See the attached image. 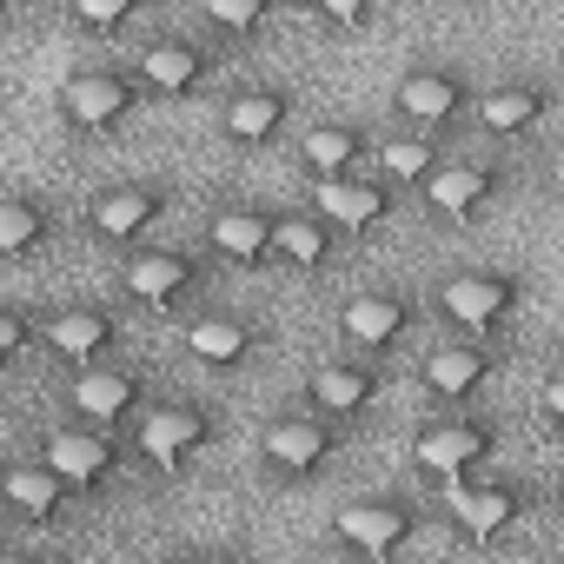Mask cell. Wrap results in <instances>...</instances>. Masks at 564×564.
Here are the masks:
<instances>
[{"instance_id":"8fae6325","label":"cell","mask_w":564,"mask_h":564,"mask_svg":"<svg viewBox=\"0 0 564 564\" xmlns=\"http://www.w3.org/2000/svg\"><path fill=\"white\" fill-rule=\"evenodd\" d=\"M491 452H498V425L491 419H465V412H445V419L419 425V438H412V458L432 478H471V471L491 465Z\"/></svg>"},{"instance_id":"3957f363","label":"cell","mask_w":564,"mask_h":564,"mask_svg":"<svg viewBox=\"0 0 564 564\" xmlns=\"http://www.w3.org/2000/svg\"><path fill=\"white\" fill-rule=\"evenodd\" d=\"M432 300H438V319H445L452 333H478V339H491V333L518 313V300H524V272L471 265V272H452Z\"/></svg>"},{"instance_id":"30bf717a","label":"cell","mask_w":564,"mask_h":564,"mask_svg":"<svg viewBox=\"0 0 564 564\" xmlns=\"http://www.w3.org/2000/svg\"><path fill=\"white\" fill-rule=\"evenodd\" d=\"M41 346H47L61 366H100V359H120L127 326H120V313L100 306V300H67L61 313H47Z\"/></svg>"},{"instance_id":"ac0fdd59","label":"cell","mask_w":564,"mask_h":564,"mask_svg":"<svg viewBox=\"0 0 564 564\" xmlns=\"http://www.w3.org/2000/svg\"><path fill=\"white\" fill-rule=\"evenodd\" d=\"M551 107H557L551 80H538V74H511V80L478 87L471 120H478L485 133H498V140H518V133H538V127L551 120Z\"/></svg>"},{"instance_id":"e0dca14e","label":"cell","mask_w":564,"mask_h":564,"mask_svg":"<svg viewBox=\"0 0 564 564\" xmlns=\"http://www.w3.org/2000/svg\"><path fill=\"white\" fill-rule=\"evenodd\" d=\"M293 127V87H279V80H246L219 100V133L232 147H272L279 133Z\"/></svg>"},{"instance_id":"d6986e66","label":"cell","mask_w":564,"mask_h":564,"mask_svg":"<svg viewBox=\"0 0 564 564\" xmlns=\"http://www.w3.org/2000/svg\"><path fill=\"white\" fill-rule=\"evenodd\" d=\"M379 399H386V366L372 352H339V359L313 366V379H306V405H319L333 419H359Z\"/></svg>"},{"instance_id":"d4e9b609","label":"cell","mask_w":564,"mask_h":564,"mask_svg":"<svg viewBox=\"0 0 564 564\" xmlns=\"http://www.w3.org/2000/svg\"><path fill=\"white\" fill-rule=\"evenodd\" d=\"M339 226L319 213V206H286L272 219V265H286V272H326L339 259Z\"/></svg>"},{"instance_id":"4316f807","label":"cell","mask_w":564,"mask_h":564,"mask_svg":"<svg viewBox=\"0 0 564 564\" xmlns=\"http://www.w3.org/2000/svg\"><path fill=\"white\" fill-rule=\"evenodd\" d=\"M372 166L405 193V186H425L438 166H445V140L438 133H425V127H405V133H392V140H379V153H372Z\"/></svg>"},{"instance_id":"7a4b0ae2","label":"cell","mask_w":564,"mask_h":564,"mask_svg":"<svg viewBox=\"0 0 564 564\" xmlns=\"http://www.w3.org/2000/svg\"><path fill=\"white\" fill-rule=\"evenodd\" d=\"M206 286V252L193 246H133L120 265V293L147 313H180Z\"/></svg>"},{"instance_id":"1f68e13d","label":"cell","mask_w":564,"mask_h":564,"mask_svg":"<svg viewBox=\"0 0 564 564\" xmlns=\"http://www.w3.org/2000/svg\"><path fill=\"white\" fill-rule=\"evenodd\" d=\"M379 8H386V0H319L313 14H319V21H333V28H359V21H372Z\"/></svg>"},{"instance_id":"e575fe53","label":"cell","mask_w":564,"mask_h":564,"mask_svg":"<svg viewBox=\"0 0 564 564\" xmlns=\"http://www.w3.org/2000/svg\"><path fill=\"white\" fill-rule=\"evenodd\" d=\"M557 505H564V485H557Z\"/></svg>"},{"instance_id":"4fadbf2b","label":"cell","mask_w":564,"mask_h":564,"mask_svg":"<svg viewBox=\"0 0 564 564\" xmlns=\"http://www.w3.org/2000/svg\"><path fill=\"white\" fill-rule=\"evenodd\" d=\"M133 67H140V80H147L153 100H193V94H206V80L219 74V54H213L199 34H153Z\"/></svg>"},{"instance_id":"f546056e","label":"cell","mask_w":564,"mask_h":564,"mask_svg":"<svg viewBox=\"0 0 564 564\" xmlns=\"http://www.w3.org/2000/svg\"><path fill=\"white\" fill-rule=\"evenodd\" d=\"M67 14L87 28V34H120L147 14V0H67Z\"/></svg>"},{"instance_id":"7c38bea8","label":"cell","mask_w":564,"mask_h":564,"mask_svg":"<svg viewBox=\"0 0 564 564\" xmlns=\"http://www.w3.org/2000/svg\"><path fill=\"white\" fill-rule=\"evenodd\" d=\"M41 458H47V465L80 491V498L120 478V438H113V425H94V419L54 425V432L41 438Z\"/></svg>"},{"instance_id":"5bb4252c","label":"cell","mask_w":564,"mask_h":564,"mask_svg":"<svg viewBox=\"0 0 564 564\" xmlns=\"http://www.w3.org/2000/svg\"><path fill=\"white\" fill-rule=\"evenodd\" d=\"M524 511H531V485H524V478L471 471V478H465V491H458L452 524H458V538H465V544H498L505 531H518V524H524Z\"/></svg>"},{"instance_id":"ba28073f","label":"cell","mask_w":564,"mask_h":564,"mask_svg":"<svg viewBox=\"0 0 564 564\" xmlns=\"http://www.w3.org/2000/svg\"><path fill=\"white\" fill-rule=\"evenodd\" d=\"M333 538L359 557H392L419 538V505L405 491H372V498H346L333 511Z\"/></svg>"},{"instance_id":"9c48e42d","label":"cell","mask_w":564,"mask_h":564,"mask_svg":"<svg viewBox=\"0 0 564 564\" xmlns=\"http://www.w3.org/2000/svg\"><path fill=\"white\" fill-rule=\"evenodd\" d=\"M419 333V300L405 293V286H366V293H352L346 306H339V339L352 346V352H392V346H405Z\"/></svg>"},{"instance_id":"4dcf8cb0","label":"cell","mask_w":564,"mask_h":564,"mask_svg":"<svg viewBox=\"0 0 564 564\" xmlns=\"http://www.w3.org/2000/svg\"><path fill=\"white\" fill-rule=\"evenodd\" d=\"M28 352H34V319H28L21 306H8V313H0V359L14 366V359H28Z\"/></svg>"},{"instance_id":"44dd1931","label":"cell","mask_w":564,"mask_h":564,"mask_svg":"<svg viewBox=\"0 0 564 564\" xmlns=\"http://www.w3.org/2000/svg\"><path fill=\"white\" fill-rule=\"evenodd\" d=\"M272 219H279V213H265V206H252V199H219V206L206 213V246H213V259H226V265H239V272H265V265H272Z\"/></svg>"},{"instance_id":"836d02e7","label":"cell","mask_w":564,"mask_h":564,"mask_svg":"<svg viewBox=\"0 0 564 564\" xmlns=\"http://www.w3.org/2000/svg\"><path fill=\"white\" fill-rule=\"evenodd\" d=\"M279 8H293V14H313V8H319V0H279Z\"/></svg>"},{"instance_id":"7402d4cb","label":"cell","mask_w":564,"mask_h":564,"mask_svg":"<svg viewBox=\"0 0 564 564\" xmlns=\"http://www.w3.org/2000/svg\"><path fill=\"white\" fill-rule=\"evenodd\" d=\"M313 206H319L339 232H366V226H386V219L399 213V186H392L379 166H366V173H346V180H319V186H313Z\"/></svg>"},{"instance_id":"8992f818","label":"cell","mask_w":564,"mask_h":564,"mask_svg":"<svg viewBox=\"0 0 564 564\" xmlns=\"http://www.w3.org/2000/svg\"><path fill=\"white\" fill-rule=\"evenodd\" d=\"M471 74L465 67H445V61H425V67H405L399 87H392V113L405 127H425V133H452L458 120H471Z\"/></svg>"},{"instance_id":"cb8c5ba5","label":"cell","mask_w":564,"mask_h":564,"mask_svg":"<svg viewBox=\"0 0 564 564\" xmlns=\"http://www.w3.org/2000/svg\"><path fill=\"white\" fill-rule=\"evenodd\" d=\"M372 153H379L372 127H359V120H319V127H306V140H300V173H306L313 186H319V180H346V173H366Z\"/></svg>"},{"instance_id":"277c9868","label":"cell","mask_w":564,"mask_h":564,"mask_svg":"<svg viewBox=\"0 0 564 564\" xmlns=\"http://www.w3.org/2000/svg\"><path fill=\"white\" fill-rule=\"evenodd\" d=\"M213 438H219V419H213L199 399H153V405L133 419V452H140L153 471H186Z\"/></svg>"},{"instance_id":"9a60e30c","label":"cell","mask_w":564,"mask_h":564,"mask_svg":"<svg viewBox=\"0 0 564 564\" xmlns=\"http://www.w3.org/2000/svg\"><path fill=\"white\" fill-rule=\"evenodd\" d=\"M419 193H425V206L445 226H478L498 206V193H505V166H491V160H445Z\"/></svg>"},{"instance_id":"6da1fadb","label":"cell","mask_w":564,"mask_h":564,"mask_svg":"<svg viewBox=\"0 0 564 564\" xmlns=\"http://www.w3.org/2000/svg\"><path fill=\"white\" fill-rule=\"evenodd\" d=\"M140 100H147V80H140V67H120V61H87L61 80V120L87 140L127 127L140 113Z\"/></svg>"},{"instance_id":"2e32d148","label":"cell","mask_w":564,"mask_h":564,"mask_svg":"<svg viewBox=\"0 0 564 564\" xmlns=\"http://www.w3.org/2000/svg\"><path fill=\"white\" fill-rule=\"evenodd\" d=\"M491 372H498V346L478 339V333H458L452 346H432V352L419 359V386H425L438 405L478 399V392L491 386Z\"/></svg>"},{"instance_id":"83f0119b","label":"cell","mask_w":564,"mask_h":564,"mask_svg":"<svg viewBox=\"0 0 564 564\" xmlns=\"http://www.w3.org/2000/svg\"><path fill=\"white\" fill-rule=\"evenodd\" d=\"M54 206L41 193H8L0 199V252L8 259H34L41 246H54Z\"/></svg>"},{"instance_id":"52a82bcc","label":"cell","mask_w":564,"mask_h":564,"mask_svg":"<svg viewBox=\"0 0 564 564\" xmlns=\"http://www.w3.org/2000/svg\"><path fill=\"white\" fill-rule=\"evenodd\" d=\"M173 206V180H107L87 199V232L100 246H140Z\"/></svg>"},{"instance_id":"f1b7e54d","label":"cell","mask_w":564,"mask_h":564,"mask_svg":"<svg viewBox=\"0 0 564 564\" xmlns=\"http://www.w3.org/2000/svg\"><path fill=\"white\" fill-rule=\"evenodd\" d=\"M206 8V28L226 34V41H259L279 14V0H199Z\"/></svg>"},{"instance_id":"603a6c76","label":"cell","mask_w":564,"mask_h":564,"mask_svg":"<svg viewBox=\"0 0 564 564\" xmlns=\"http://www.w3.org/2000/svg\"><path fill=\"white\" fill-rule=\"evenodd\" d=\"M259 346H265V326H259L252 313L213 306V313H193V319H186V352H193L199 372H239Z\"/></svg>"},{"instance_id":"ffe728a7","label":"cell","mask_w":564,"mask_h":564,"mask_svg":"<svg viewBox=\"0 0 564 564\" xmlns=\"http://www.w3.org/2000/svg\"><path fill=\"white\" fill-rule=\"evenodd\" d=\"M153 405L147 392V372L140 366H120V359H100V366H80L74 379V419H94V425H127Z\"/></svg>"},{"instance_id":"d6a6232c","label":"cell","mask_w":564,"mask_h":564,"mask_svg":"<svg viewBox=\"0 0 564 564\" xmlns=\"http://www.w3.org/2000/svg\"><path fill=\"white\" fill-rule=\"evenodd\" d=\"M544 419L564 432V372H551V379H544Z\"/></svg>"},{"instance_id":"484cf974","label":"cell","mask_w":564,"mask_h":564,"mask_svg":"<svg viewBox=\"0 0 564 564\" xmlns=\"http://www.w3.org/2000/svg\"><path fill=\"white\" fill-rule=\"evenodd\" d=\"M0 491H8V505H14L21 518H34V524H61V518L74 511V498H80L41 452H34V458H14L8 478H0Z\"/></svg>"},{"instance_id":"5b68a950","label":"cell","mask_w":564,"mask_h":564,"mask_svg":"<svg viewBox=\"0 0 564 564\" xmlns=\"http://www.w3.org/2000/svg\"><path fill=\"white\" fill-rule=\"evenodd\" d=\"M339 458V425H333V412H279V419H265V432H259V465L272 471V478H286V485H306V478H319L326 465Z\"/></svg>"}]
</instances>
